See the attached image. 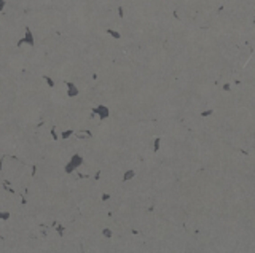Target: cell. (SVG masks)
Returning a JSON list of instances; mask_svg holds the SVG:
<instances>
[{
  "label": "cell",
  "mask_w": 255,
  "mask_h": 253,
  "mask_svg": "<svg viewBox=\"0 0 255 253\" xmlns=\"http://www.w3.org/2000/svg\"><path fill=\"white\" fill-rule=\"evenodd\" d=\"M67 88H69V95H70V97H74V95H77V94H78V89H77V86H75V84L74 83H67Z\"/></svg>",
  "instance_id": "3957f363"
},
{
  "label": "cell",
  "mask_w": 255,
  "mask_h": 253,
  "mask_svg": "<svg viewBox=\"0 0 255 253\" xmlns=\"http://www.w3.org/2000/svg\"><path fill=\"white\" fill-rule=\"evenodd\" d=\"M94 111H97V113L101 115V118H107V108H105V107H97Z\"/></svg>",
  "instance_id": "277c9868"
},
{
  "label": "cell",
  "mask_w": 255,
  "mask_h": 253,
  "mask_svg": "<svg viewBox=\"0 0 255 253\" xmlns=\"http://www.w3.org/2000/svg\"><path fill=\"white\" fill-rule=\"evenodd\" d=\"M10 217H11V215H10V212H7V210H0V220H8Z\"/></svg>",
  "instance_id": "5b68a950"
},
{
  "label": "cell",
  "mask_w": 255,
  "mask_h": 253,
  "mask_svg": "<svg viewBox=\"0 0 255 253\" xmlns=\"http://www.w3.org/2000/svg\"><path fill=\"white\" fill-rule=\"evenodd\" d=\"M80 164H81V156L80 155H74V156H72V159H70V162L65 166V172L70 173L75 167H78Z\"/></svg>",
  "instance_id": "7a4b0ae2"
},
{
  "label": "cell",
  "mask_w": 255,
  "mask_h": 253,
  "mask_svg": "<svg viewBox=\"0 0 255 253\" xmlns=\"http://www.w3.org/2000/svg\"><path fill=\"white\" fill-rule=\"evenodd\" d=\"M43 78H45V81L48 83V86H51V88L54 86V81H53V80H51V78H49V77H43Z\"/></svg>",
  "instance_id": "8992f818"
},
{
  "label": "cell",
  "mask_w": 255,
  "mask_h": 253,
  "mask_svg": "<svg viewBox=\"0 0 255 253\" xmlns=\"http://www.w3.org/2000/svg\"><path fill=\"white\" fill-rule=\"evenodd\" d=\"M23 45H29V46H34V45H35L34 35H32V30L29 29V27L26 29L24 37H23V38H21V40L18 42V46H23Z\"/></svg>",
  "instance_id": "6da1fadb"
},
{
  "label": "cell",
  "mask_w": 255,
  "mask_h": 253,
  "mask_svg": "<svg viewBox=\"0 0 255 253\" xmlns=\"http://www.w3.org/2000/svg\"><path fill=\"white\" fill-rule=\"evenodd\" d=\"M69 136H72V131H67V132H62V139H67Z\"/></svg>",
  "instance_id": "52a82bcc"
},
{
  "label": "cell",
  "mask_w": 255,
  "mask_h": 253,
  "mask_svg": "<svg viewBox=\"0 0 255 253\" xmlns=\"http://www.w3.org/2000/svg\"><path fill=\"white\" fill-rule=\"evenodd\" d=\"M5 8V0H0V11H3Z\"/></svg>",
  "instance_id": "ba28073f"
}]
</instances>
